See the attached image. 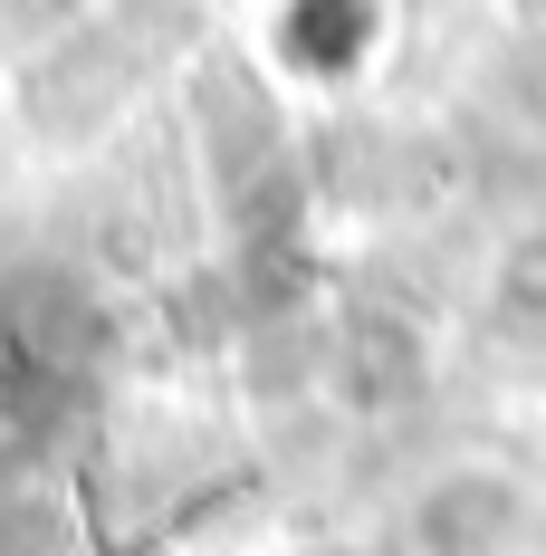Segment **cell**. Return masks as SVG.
Returning <instances> with one entry per match:
<instances>
[{
	"instance_id": "1",
	"label": "cell",
	"mask_w": 546,
	"mask_h": 556,
	"mask_svg": "<svg viewBox=\"0 0 546 556\" xmlns=\"http://www.w3.org/2000/svg\"><path fill=\"white\" fill-rule=\"evenodd\" d=\"M374 49V0H288V58L297 67H355V58Z\"/></svg>"
}]
</instances>
